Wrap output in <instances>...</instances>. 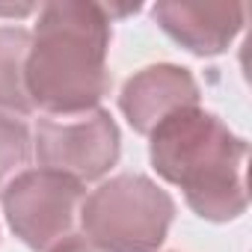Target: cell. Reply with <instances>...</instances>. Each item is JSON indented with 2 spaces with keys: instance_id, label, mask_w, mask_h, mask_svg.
<instances>
[{
  "instance_id": "cell-1",
  "label": "cell",
  "mask_w": 252,
  "mask_h": 252,
  "mask_svg": "<svg viewBox=\"0 0 252 252\" xmlns=\"http://www.w3.org/2000/svg\"><path fill=\"white\" fill-rule=\"evenodd\" d=\"M110 12L89 0H54L39 9L24 65L33 107L51 116L95 110L110 89Z\"/></svg>"
},
{
  "instance_id": "cell-2",
  "label": "cell",
  "mask_w": 252,
  "mask_h": 252,
  "mask_svg": "<svg viewBox=\"0 0 252 252\" xmlns=\"http://www.w3.org/2000/svg\"><path fill=\"white\" fill-rule=\"evenodd\" d=\"M152 169L184 190L187 205L208 222L237 220L249 205L246 190V140L228 125L202 110L187 107L163 119L149 134Z\"/></svg>"
},
{
  "instance_id": "cell-3",
  "label": "cell",
  "mask_w": 252,
  "mask_h": 252,
  "mask_svg": "<svg viewBox=\"0 0 252 252\" xmlns=\"http://www.w3.org/2000/svg\"><path fill=\"white\" fill-rule=\"evenodd\" d=\"M172 220V196L137 172L113 175L80 205L83 240L98 252H158Z\"/></svg>"
},
{
  "instance_id": "cell-4",
  "label": "cell",
  "mask_w": 252,
  "mask_h": 252,
  "mask_svg": "<svg viewBox=\"0 0 252 252\" xmlns=\"http://www.w3.org/2000/svg\"><path fill=\"white\" fill-rule=\"evenodd\" d=\"M0 199L15 237L36 252H51L74 237L86 190L80 181L39 166L12 178Z\"/></svg>"
},
{
  "instance_id": "cell-5",
  "label": "cell",
  "mask_w": 252,
  "mask_h": 252,
  "mask_svg": "<svg viewBox=\"0 0 252 252\" xmlns=\"http://www.w3.org/2000/svg\"><path fill=\"white\" fill-rule=\"evenodd\" d=\"M36 158L42 169L68 175L80 184L104 178L122 155L116 119L95 107L77 116H45L36 125Z\"/></svg>"
},
{
  "instance_id": "cell-6",
  "label": "cell",
  "mask_w": 252,
  "mask_h": 252,
  "mask_svg": "<svg viewBox=\"0 0 252 252\" xmlns=\"http://www.w3.org/2000/svg\"><path fill=\"white\" fill-rule=\"evenodd\" d=\"M199 98L202 92L190 68L158 63L125 80L119 92V110L125 113V119L137 134L149 137L172 113L199 107Z\"/></svg>"
},
{
  "instance_id": "cell-7",
  "label": "cell",
  "mask_w": 252,
  "mask_h": 252,
  "mask_svg": "<svg viewBox=\"0 0 252 252\" xmlns=\"http://www.w3.org/2000/svg\"><path fill=\"white\" fill-rule=\"evenodd\" d=\"M160 30L196 57H217L243 30V3H178L160 0L152 6Z\"/></svg>"
},
{
  "instance_id": "cell-8",
  "label": "cell",
  "mask_w": 252,
  "mask_h": 252,
  "mask_svg": "<svg viewBox=\"0 0 252 252\" xmlns=\"http://www.w3.org/2000/svg\"><path fill=\"white\" fill-rule=\"evenodd\" d=\"M27 54H30V30L0 27V107L9 110L12 116L36 110L24 80Z\"/></svg>"
},
{
  "instance_id": "cell-9",
  "label": "cell",
  "mask_w": 252,
  "mask_h": 252,
  "mask_svg": "<svg viewBox=\"0 0 252 252\" xmlns=\"http://www.w3.org/2000/svg\"><path fill=\"white\" fill-rule=\"evenodd\" d=\"M33 140L27 122L12 116V113H0V193L9 187L12 178L24 172L30 163Z\"/></svg>"
},
{
  "instance_id": "cell-10",
  "label": "cell",
  "mask_w": 252,
  "mask_h": 252,
  "mask_svg": "<svg viewBox=\"0 0 252 252\" xmlns=\"http://www.w3.org/2000/svg\"><path fill=\"white\" fill-rule=\"evenodd\" d=\"M51 252H98V249H95V246H89L83 237H77V234H74L71 240L60 243V246H57V249H51Z\"/></svg>"
}]
</instances>
